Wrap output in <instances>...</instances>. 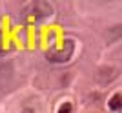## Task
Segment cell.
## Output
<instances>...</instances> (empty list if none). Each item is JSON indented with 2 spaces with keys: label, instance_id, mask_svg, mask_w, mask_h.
<instances>
[{
  "label": "cell",
  "instance_id": "6da1fadb",
  "mask_svg": "<svg viewBox=\"0 0 122 113\" xmlns=\"http://www.w3.org/2000/svg\"><path fill=\"white\" fill-rule=\"evenodd\" d=\"M73 49H75V42L71 38H66L58 49H49L46 53V58L51 60V62H66L73 55Z\"/></svg>",
  "mask_w": 122,
  "mask_h": 113
},
{
  "label": "cell",
  "instance_id": "7a4b0ae2",
  "mask_svg": "<svg viewBox=\"0 0 122 113\" xmlns=\"http://www.w3.org/2000/svg\"><path fill=\"white\" fill-rule=\"evenodd\" d=\"M51 11H53L51 9V4H47V2H35V4H31L24 11V16L29 22H36V20H42V18L49 16Z\"/></svg>",
  "mask_w": 122,
  "mask_h": 113
},
{
  "label": "cell",
  "instance_id": "3957f363",
  "mask_svg": "<svg viewBox=\"0 0 122 113\" xmlns=\"http://www.w3.org/2000/svg\"><path fill=\"white\" fill-rule=\"evenodd\" d=\"M109 109H111V111H120L122 109V95L120 93H115V95L109 98Z\"/></svg>",
  "mask_w": 122,
  "mask_h": 113
},
{
  "label": "cell",
  "instance_id": "277c9868",
  "mask_svg": "<svg viewBox=\"0 0 122 113\" xmlns=\"http://www.w3.org/2000/svg\"><path fill=\"white\" fill-rule=\"evenodd\" d=\"M73 111V106H71V102H64L58 108V113H71Z\"/></svg>",
  "mask_w": 122,
  "mask_h": 113
},
{
  "label": "cell",
  "instance_id": "5b68a950",
  "mask_svg": "<svg viewBox=\"0 0 122 113\" xmlns=\"http://www.w3.org/2000/svg\"><path fill=\"white\" fill-rule=\"evenodd\" d=\"M22 113H33V109H29V108H27V109H24Z\"/></svg>",
  "mask_w": 122,
  "mask_h": 113
}]
</instances>
